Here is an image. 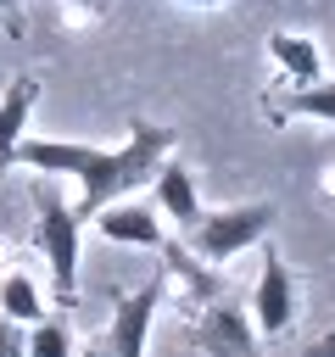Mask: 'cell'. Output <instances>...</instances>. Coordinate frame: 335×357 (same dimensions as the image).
Here are the masks:
<instances>
[{"label": "cell", "instance_id": "4", "mask_svg": "<svg viewBox=\"0 0 335 357\" xmlns=\"http://www.w3.org/2000/svg\"><path fill=\"white\" fill-rule=\"evenodd\" d=\"M290 324H296V273L285 268L279 251H262V273L251 290V329L257 340H279L290 335Z\"/></svg>", "mask_w": 335, "mask_h": 357}, {"label": "cell", "instance_id": "16", "mask_svg": "<svg viewBox=\"0 0 335 357\" xmlns=\"http://www.w3.org/2000/svg\"><path fill=\"white\" fill-rule=\"evenodd\" d=\"M0 17H6L11 33H22V6H17V0H0Z\"/></svg>", "mask_w": 335, "mask_h": 357}, {"label": "cell", "instance_id": "3", "mask_svg": "<svg viewBox=\"0 0 335 357\" xmlns=\"http://www.w3.org/2000/svg\"><path fill=\"white\" fill-rule=\"evenodd\" d=\"M274 229V201H240V206H218V212H201V223L184 234L190 251L201 262H229L240 257L246 245H262Z\"/></svg>", "mask_w": 335, "mask_h": 357}, {"label": "cell", "instance_id": "8", "mask_svg": "<svg viewBox=\"0 0 335 357\" xmlns=\"http://www.w3.org/2000/svg\"><path fill=\"white\" fill-rule=\"evenodd\" d=\"M151 190H156V212L179 229V234H190L195 223H201V195H195V173L184 167V162H162L156 167V178H151Z\"/></svg>", "mask_w": 335, "mask_h": 357}, {"label": "cell", "instance_id": "20", "mask_svg": "<svg viewBox=\"0 0 335 357\" xmlns=\"http://www.w3.org/2000/svg\"><path fill=\"white\" fill-rule=\"evenodd\" d=\"M78 6H84V11H100V6H106V0H78Z\"/></svg>", "mask_w": 335, "mask_h": 357}, {"label": "cell", "instance_id": "5", "mask_svg": "<svg viewBox=\"0 0 335 357\" xmlns=\"http://www.w3.org/2000/svg\"><path fill=\"white\" fill-rule=\"evenodd\" d=\"M195 346L207 357H262V340L251 329V312L234 301H207V312L195 318Z\"/></svg>", "mask_w": 335, "mask_h": 357}, {"label": "cell", "instance_id": "15", "mask_svg": "<svg viewBox=\"0 0 335 357\" xmlns=\"http://www.w3.org/2000/svg\"><path fill=\"white\" fill-rule=\"evenodd\" d=\"M0 357H28V335L11 318H0Z\"/></svg>", "mask_w": 335, "mask_h": 357}, {"label": "cell", "instance_id": "17", "mask_svg": "<svg viewBox=\"0 0 335 357\" xmlns=\"http://www.w3.org/2000/svg\"><path fill=\"white\" fill-rule=\"evenodd\" d=\"M307 357H335V329H329V335H318V340L307 346Z\"/></svg>", "mask_w": 335, "mask_h": 357}, {"label": "cell", "instance_id": "9", "mask_svg": "<svg viewBox=\"0 0 335 357\" xmlns=\"http://www.w3.org/2000/svg\"><path fill=\"white\" fill-rule=\"evenodd\" d=\"M39 106V78L34 73H17L0 95V173L17 167V145L28 139V117Z\"/></svg>", "mask_w": 335, "mask_h": 357}, {"label": "cell", "instance_id": "6", "mask_svg": "<svg viewBox=\"0 0 335 357\" xmlns=\"http://www.w3.org/2000/svg\"><path fill=\"white\" fill-rule=\"evenodd\" d=\"M156 307H162V284H140L128 290L112 318H106V357H145V340H151V324H156Z\"/></svg>", "mask_w": 335, "mask_h": 357}, {"label": "cell", "instance_id": "10", "mask_svg": "<svg viewBox=\"0 0 335 357\" xmlns=\"http://www.w3.org/2000/svg\"><path fill=\"white\" fill-rule=\"evenodd\" d=\"M268 56H274V67H279L296 89L324 78V50H318V39H307V33H290V28L268 33Z\"/></svg>", "mask_w": 335, "mask_h": 357}, {"label": "cell", "instance_id": "13", "mask_svg": "<svg viewBox=\"0 0 335 357\" xmlns=\"http://www.w3.org/2000/svg\"><path fill=\"white\" fill-rule=\"evenodd\" d=\"M0 318H11V324H39L45 318V296L22 268H11L0 279Z\"/></svg>", "mask_w": 335, "mask_h": 357}, {"label": "cell", "instance_id": "14", "mask_svg": "<svg viewBox=\"0 0 335 357\" xmlns=\"http://www.w3.org/2000/svg\"><path fill=\"white\" fill-rule=\"evenodd\" d=\"M73 351H78V340H73V329L61 318L28 324V357H73Z\"/></svg>", "mask_w": 335, "mask_h": 357}, {"label": "cell", "instance_id": "1", "mask_svg": "<svg viewBox=\"0 0 335 357\" xmlns=\"http://www.w3.org/2000/svg\"><path fill=\"white\" fill-rule=\"evenodd\" d=\"M179 151V128L168 123H134L128 139L117 151L84 145V139H22L17 145V167H34L45 178H73L78 184V218H95L112 201H128L134 190H151L156 167Z\"/></svg>", "mask_w": 335, "mask_h": 357}, {"label": "cell", "instance_id": "11", "mask_svg": "<svg viewBox=\"0 0 335 357\" xmlns=\"http://www.w3.org/2000/svg\"><path fill=\"white\" fill-rule=\"evenodd\" d=\"M268 117H313V123H335V78H318V84H302V89H285L268 100Z\"/></svg>", "mask_w": 335, "mask_h": 357}, {"label": "cell", "instance_id": "19", "mask_svg": "<svg viewBox=\"0 0 335 357\" xmlns=\"http://www.w3.org/2000/svg\"><path fill=\"white\" fill-rule=\"evenodd\" d=\"M73 357H106V351H100V346H78Z\"/></svg>", "mask_w": 335, "mask_h": 357}, {"label": "cell", "instance_id": "2", "mask_svg": "<svg viewBox=\"0 0 335 357\" xmlns=\"http://www.w3.org/2000/svg\"><path fill=\"white\" fill-rule=\"evenodd\" d=\"M34 201H39V251H45V262H50L56 301L73 307V301H78V229H84V223H78V212L61 201V190H56L50 178H39Z\"/></svg>", "mask_w": 335, "mask_h": 357}, {"label": "cell", "instance_id": "12", "mask_svg": "<svg viewBox=\"0 0 335 357\" xmlns=\"http://www.w3.org/2000/svg\"><path fill=\"white\" fill-rule=\"evenodd\" d=\"M162 257H168V273L190 290V301H201V307H207V301H218V273H212L190 245H173V240H168V245H162Z\"/></svg>", "mask_w": 335, "mask_h": 357}, {"label": "cell", "instance_id": "18", "mask_svg": "<svg viewBox=\"0 0 335 357\" xmlns=\"http://www.w3.org/2000/svg\"><path fill=\"white\" fill-rule=\"evenodd\" d=\"M179 6H207L212 11V6H229V0H179Z\"/></svg>", "mask_w": 335, "mask_h": 357}, {"label": "cell", "instance_id": "7", "mask_svg": "<svg viewBox=\"0 0 335 357\" xmlns=\"http://www.w3.org/2000/svg\"><path fill=\"white\" fill-rule=\"evenodd\" d=\"M95 234H100L106 245H151V251L168 245V229H162L156 206H140V201H112V206H100V212H95Z\"/></svg>", "mask_w": 335, "mask_h": 357}]
</instances>
